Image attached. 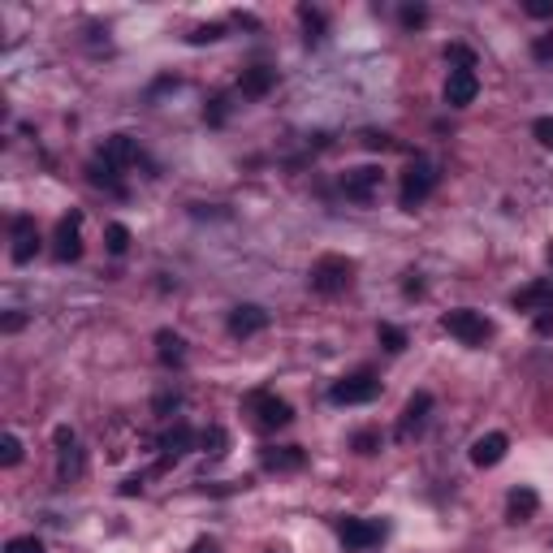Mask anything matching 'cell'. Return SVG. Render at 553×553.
<instances>
[{"instance_id":"1","label":"cell","mask_w":553,"mask_h":553,"mask_svg":"<svg viewBox=\"0 0 553 553\" xmlns=\"http://www.w3.org/2000/svg\"><path fill=\"white\" fill-rule=\"evenodd\" d=\"M312 290L316 294H342L351 281H355V264L346 260V256H320V260L312 264Z\"/></svg>"},{"instance_id":"2","label":"cell","mask_w":553,"mask_h":553,"mask_svg":"<svg viewBox=\"0 0 553 553\" xmlns=\"http://www.w3.org/2000/svg\"><path fill=\"white\" fill-rule=\"evenodd\" d=\"M441 328L458 337L462 346H485L493 337V325L485 320V312H471V307H458V312H446L441 316Z\"/></svg>"},{"instance_id":"3","label":"cell","mask_w":553,"mask_h":553,"mask_svg":"<svg viewBox=\"0 0 553 553\" xmlns=\"http://www.w3.org/2000/svg\"><path fill=\"white\" fill-rule=\"evenodd\" d=\"M432 186H437V164L428 161H415L407 173H402V191H398V203L407 208V212H415L423 199L432 195Z\"/></svg>"},{"instance_id":"4","label":"cell","mask_w":553,"mask_h":553,"mask_svg":"<svg viewBox=\"0 0 553 553\" xmlns=\"http://www.w3.org/2000/svg\"><path fill=\"white\" fill-rule=\"evenodd\" d=\"M376 393H381V381H376L372 372H355V376L333 381L328 402H333V407H363V402H372Z\"/></svg>"},{"instance_id":"5","label":"cell","mask_w":553,"mask_h":553,"mask_svg":"<svg viewBox=\"0 0 553 553\" xmlns=\"http://www.w3.org/2000/svg\"><path fill=\"white\" fill-rule=\"evenodd\" d=\"M247 411L256 415V423H260L264 432H273V428H286V423L294 420V407H290V402H286V398H277V393H268V390L251 393V398H247Z\"/></svg>"},{"instance_id":"6","label":"cell","mask_w":553,"mask_h":553,"mask_svg":"<svg viewBox=\"0 0 553 553\" xmlns=\"http://www.w3.org/2000/svg\"><path fill=\"white\" fill-rule=\"evenodd\" d=\"M381 182H385V173L376 164H359V169L342 173V195L351 199V203H372V199L381 195Z\"/></svg>"},{"instance_id":"7","label":"cell","mask_w":553,"mask_h":553,"mask_svg":"<svg viewBox=\"0 0 553 553\" xmlns=\"http://www.w3.org/2000/svg\"><path fill=\"white\" fill-rule=\"evenodd\" d=\"M52 256L61 264L78 260L83 256V212H69L61 217V225H57V238H52Z\"/></svg>"},{"instance_id":"8","label":"cell","mask_w":553,"mask_h":553,"mask_svg":"<svg viewBox=\"0 0 553 553\" xmlns=\"http://www.w3.org/2000/svg\"><path fill=\"white\" fill-rule=\"evenodd\" d=\"M381 536H385V523H376V519H342V545H346V553L372 549V545H381Z\"/></svg>"},{"instance_id":"9","label":"cell","mask_w":553,"mask_h":553,"mask_svg":"<svg viewBox=\"0 0 553 553\" xmlns=\"http://www.w3.org/2000/svg\"><path fill=\"white\" fill-rule=\"evenodd\" d=\"M57 476L78 480L83 476V446L74 437V428H57Z\"/></svg>"},{"instance_id":"10","label":"cell","mask_w":553,"mask_h":553,"mask_svg":"<svg viewBox=\"0 0 553 553\" xmlns=\"http://www.w3.org/2000/svg\"><path fill=\"white\" fill-rule=\"evenodd\" d=\"M476 96H480L476 69H450V78H446V104L450 108H467Z\"/></svg>"},{"instance_id":"11","label":"cell","mask_w":553,"mask_h":553,"mask_svg":"<svg viewBox=\"0 0 553 553\" xmlns=\"http://www.w3.org/2000/svg\"><path fill=\"white\" fill-rule=\"evenodd\" d=\"M264 328H268V312H264L260 303H242V307L229 312V333L233 337H256Z\"/></svg>"},{"instance_id":"12","label":"cell","mask_w":553,"mask_h":553,"mask_svg":"<svg viewBox=\"0 0 553 553\" xmlns=\"http://www.w3.org/2000/svg\"><path fill=\"white\" fill-rule=\"evenodd\" d=\"M195 446H199V432H195V428H186V423H173V428H164V432H161V450H164L161 467H169L173 458L191 454Z\"/></svg>"},{"instance_id":"13","label":"cell","mask_w":553,"mask_h":553,"mask_svg":"<svg viewBox=\"0 0 553 553\" xmlns=\"http://www.w3.org/2000/svg\"><path fill=\"white\" fill-rule=\"evenodd\" d=\"M99 161L113 164V169H130V164H138V143L130 134H108L99 147Z\"/></svg>"},{"instance_id":"14","label":"cell","mask_w":553,"mask_h":553,"mask_svg":"<svg viewBox=\"0 0 553 553\" xmlns=\"http://www.w3.org/2000/svg\"><path fill=\"white\" fill-rule=\"evenodd\" d=\"M260 467L264 471H303L307 467V454L298 450V446H268V450H260Z\"/></svg>"},{"instance_id":"15","label":"cell","mask_w":553,"mask_h":553,"mask_svg":"<svg viewBox=\"0 0 553 553\" xmlns=\"http://www.w3.org/2000/svg\"><path fill=\"white\" fill-rule=\"evenodd\" d=\"M35 251H39L35 217H13V264H31Z\"/></svg>"},{"instance_id":"16","label":"cell","mask_w":553,"mask_h":553,"mask_svg":"<svg viewBox=\"0 0 553 553\" xmlns=\"http://www.w3.org/2000/svg\"><path fill=\"white\" fill-rule=\"evenodd\" d=\"M536 510H541V493L536 488H510V497H506V519L510 523H532L536 519Z\"/></svg>"},{"instance_id":"17","label":"cell","mask_w":553,"mask_h":553,"mask_svg":"<svg viewBox=\"0 0 553 553\" xmlns=\"http://www.w3.org/2000/svg\"><path fill=\"white\" fill-rule=\"evenodd\" d=\"M515 312H553V281H532V286H523L515 298Z\"/></svg>"},{"instance_id":"18","label":"cell","mask_w":553,"mask_h":553,"mask_svg":"<svg viewBox=\"0 0 553 553\" xmlns=\"http://www.w3.org/2000/svg\"><path fill=\"white\" fill-rule=\"evenodd\" d=\"M506 450H510V437H506V432H485V437L471 446V462H476V467H497V462L506 458Z\"/></svg>"},{"instance_id":"19","label":"cell","mask_w":553,"mask_h":553,"mask_svg":"<svg viewBox=\"0 0 553 553\" xmlns=\"http://www.w3.org/2000/svg\"><path fill=\"white\" fill-rule=\"evenodd\" d=\"M428 411H432V393H411V402H407V411H402V423H398V441H407L423 420H428Z\"/></svg>"},{"instance_id":"20","label":"cell","mask_w":553,"mask_h":553,"mask_svg":"<svg viewBox=\"0 0 553 553\" xmlns=\"http://www.w3.org/2000/svg\"><path fill=\"white\" fill-rule=\"evenodd\" d=\"M273 83H277V69H273V66H251V69H242L238 91H242V96H251V99H260V96L273 91Z\"/></svg>"},{"instance_id":"21","label":"cell","mask_w":553,"mask_h":553,"mask_svg":"<svg viewBox=\"0 0 553 553\" xmlns=\"http://www.w3.org/2000/svg\"><path fill=\"white\" fill-rule=\"evenodd\" d=\"M156 359H161L164 367H182V363H186V342H182V333L161 328V333H156Z\"/></svg>"},{"instance_id":"22","label":"cell","mask_w":553,"mask_h":553,"mask_svg":"<svg viewBox=\"0 0 553 553\" xmlns=\"http://www.w3.org/2000/svg\"><path fill=\"white\" fill-rule=\"evenodd\" d=\"M199 450H208L212 458L229 454V432L225 428H203V432H199Z\"/></svg>"},{"instance_id":"23","label":"cell","mask_w":553,"mask_h":553,"mask_svg":"<svg viewBox=\"0 0 553 553\" xmlns=\"http://www.w3.org/2000/svg\"><path fill=\"white\" fill-rule=\"evenodd\" d=\"M104 242H108V251H113V256H126V251H130V229L113 221V225L104 229Z\"/></svg>"},{"instance_id":"24","label":"cell","mask_w":553,"mask_h":553,"mask_svg":"<svg viewBox=\"0 0 553 553\" xmlns=\"http://www.w3.org/2000/svg\"><path fill=\"white\" fill-rule=\"evenodd\" d=\"M376 337H381V346H385L390 355H402V351H407V333L398 325H381L376 328Z\"/></svg>"},{"instance_id":"25","label":"cell","mask_w":553,"mask_h":553,"mask_svg":"<svg viewBox=\"0 0 553 553\" xmlns=\"http://www.w3.org/2000/svg\"><path fill=\"white\" fill-rule=\"evenodd\" d=\"M18 462H22V441L13 432H4L0 437V467H18Z\"/></svg>"},{"instance_id":"26","label":"cell","mask_w":553,"mask_h":553,"mask_svg":"<svg viewBox=\"0 0 553 553\" xmlns=\"http://www.w3.org/2000/svg\"><path fill=\"white\" fill-rule=\"evenodd\" d=\"M87 173H91V182H96V186H108V191H122V186H117V169H113V164L91 161V169H87Z\"/></svg>"},{"instance_id":"27","label":"cell","mask_w":553,"mask_h":553,"mask_svg":"<svg viewBox=\"0 0 553 553\" xmlns=\"http://www.w3.org/2000/svg\"><path fill=\"white\" fill-rule=\"evenodd\" d=\"M186 39H191L195 48H199V43H217V39H225V27H221V22H208V27H195Z\"/></svg>"},{"instance_id":"28","label":"cell","mask_w":553,"mask_h":553,"mask_svg":"<svg viewBox=\"0 0 553 553\" xmlns=\"http://www.w3.org/2000/svg\"><path fill=\"white\" fill-rule=\"evenodd\" d=\"M298 18H303V27H307V43H316V39H320V31H325V18H320L316 9H307V4L298 9Z\"/></svg>"},{"instance_id":"29","label":"cell","mask_w":553,"mask_h":553,"mask_svg":"<svg viewBox=\"0 0 553 553\" xmlns=\"http://www.w3.org/2000/svg\"><path fill=\"white\" fill-rule=\"evenodd\" d=\"M4 553H48V549H43L39 536H13V541L4 545Z\"/></svg>"},{"instance_id":"30","label":"cell","mask_w":553,"mask_h":553,"mask_svg":"<svg viewBox=\"0 0 553 553\" xmlns=\"http://www.w3.org/2000/svg\"><path fill=\"white\" fill-rule=\"evenodd\" d=\"M178 407H182V393H178V390H161V393H156V402H152V411H156V415H169V411H178Z\"/></svg>"},{"instance_id":"31","label":"cell","mask_w":553,"mask_h":553,"mask_svg":"<svg viewBox=\"0 0 553 553\" xmlns=\"http://www.w3.org/2000/svg\"><path fill=\"white\" fill-rule=\"evenodd\" d=\"M203 117H208L212 126H221V122L229 117V99H225V96H217V99H212V108H203Z\"/></svg>"},{"instance_id":"32","label":"cell","mask_w":553,"mask_h":553,"mask_svg":"<svg viewBox=\"0 0 553 553\" xmlns=\"http://www.w3.org/2000/svg\"><path fill=\"white\" fill-rule=\"evenodd\" d=\"M532 134H536V143H541V147H553V117H536Z\"/></svg>"},{"instance_id":"33","label":"cell","mask_w":553,"mask_h":553,"mask_svg":"<svg viewBox=\"0 0 553 553\" xmlns=\"http://www.w3.org/2000/svg\"><path fill=\"white\" fill-rule=\"evenodd\" d=\"M532 57H536V61H553V31L541 35V39H532Z\"/></svg>"},{"instance_id":"34","label":"cell","mask_w":553,"mask_h":553,"mask_svg":"<svg viewBox=\"0 0 553 553\" xmlns=\"http://www.w3.org/2000/svg\"><path fill=\"white\" fill-rule=\"evenodd\" d=\"M355 450H359V454H376V450H381V432H359Z\"/></svg>"},{"instance_id":"35","label":"cell","mask_w":553,"mask_h":553,"mask_svg":"<svg viewBox=\"0 0 553 553\" xmlns=\"http://www.w3.org/2000/svg\"><path fill=\"white\" fill-rule=\"evenodd\" d=\"M446 61H458V69H476V57L462 48V43H454V48H446Z\"/></svg>"},{"instance_id":"36","label":"cell","mask_w":553,"mask_h":553,"mask_svg":"<svg viewBox=\"0 0 553 553\" xmlns=\"http://www.w3.org/2000/svg\"><path fill=\"white\" fill-rule=\"evenodd\" d=\"M423 22H428V9H423V4H407V9H402V27H423Z\"/></svg>"},{"instance_id":"37","label":"cell","mask_w":553,"mask_h":553,"mask_svg":"<svg viewBox=\"0 0 553 553\" xmlns=\"http://www.w3.org/2000/svg\"><path fill=\"white\" fill-rule=\"evenodd\" d=\"M363 147H372V152H390V147H393V138H390V134L367 130V134H363Z\"/></svg>"},{"instance_id":"38","label":"cell","mask_w":553,"mask_h":553,"mask_svg":"<svg viewBox=\"0 0 553 553\" xmlns=\"http://www.w3.org/2000/svg\"><path fill=\"white\" fill-rule=\"evenodd\" d=\"M527 13L532 18H553V0H527Z\"/></svg>"},{"instance_id":"39","label":"cell","mask_w":553,"mask_h":553,"mask_svg":"<svg viewBox=\"0 0 553 553\" xmlns=\"http://www.w3.org/2000/svg\"><path fill=\"white\" fill-rule=\"evenodd\" d=\"M536 333H541V337L553 333V312H541V316H536Z\"/></svg>"},{"instance_id":"40","label":"cell","mask_w":553,"mask_h":553,"mask_svg":"<svg viewBox=\"0 0 553 553\" xmlns=\"http://www.w3.org/2000/svg\"><path fill=\"white\" fill-rule=\"evenodd\" d=\"M27 325V316L22 312H13V316H4V333H18V328Z\"/></svg>"},{"instance_id":"41","label":"cell","mask_w":553,"mask_h":553,"mask_svg":"<svg viewBox=\"0 0 553 553\" xmlns=\"http://www.w3.org/2000/svg\"><path fill=\"white\" fill-rule=\"evenodd\" d=\"M134 493H143V476H130V480L122 485V497H134Z\"/></svg>"},{"instance_id":"42","label":"cell","mask_w":553,"mask_h":553,"mask_svg":"<svg viewBox=\"0 0 553 553\" xmlns=\"http://www.w3.org/2000/svg\"><path fill=\"white\" fill-rule=\"evenodd\" d=\"M191 553H221V549H217V541H208V536H203V541L191 545Z\"/></svg>"},{"instance_id":"43","label":"cell","mask_w":553,"mask_h":553,"mask_svg":"<svg viewBox=\"0 0 553 553\" xmlns=\"http://www.w3.org/2000/svg\"><path fill=\"white\" fill-rule=\"evenodd\" d=\"M273 553H286V549H273Z\"/></svg>"}]
</instances>
